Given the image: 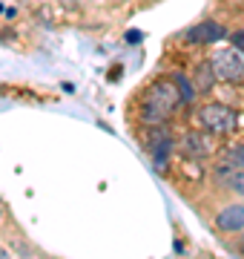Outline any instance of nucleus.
Masks as SVG:
<instances>
[{
	"label": "nucleus",
	"instance_id": "obj_1",
	"mask_svg": "<svg viewBox=\"0 0 244 259\" xmlns=\"http://www.w3.org/2000/svg\"><path fill=\"white\" fill-rule=\"evenodd\" d=\"M178 104H184V95H181L175 78L172 81H158V83H152L147 90V95H144L141 115L150 127H158V124H164L172 112L178 110Z\"/></svg>",
	"mask_w": 244,
	"mask_h": 259
},
{
	"label": "nucleus",
	"instance_id": "obj_2",
	"mask_svg": "<svg viewBox=\"0 0 244 259\" xmlns=\"http://www.w3.org/2000/svg\"><path fill=\"white\" fill-rule=\"evenodd\" d=\"M198 124L204 130H210V133H216V136H224V133H230L235 127V112L230 107H224V104H207L198 112Z\"/></svg>",
	"mask_w": 244,
	"mask_h": 259
},
{
	"label": "nucleus",
	"instance_id": "obj_3",
	"mask_svg": "<svg viewBox=\"0 0 244 259\" xmlns=\"http://www.w3.org/2000/svg\"><path fill=\"white\" fill-rule=\"evenodd\" d=\"M213 69L221 81H241L244 78V55L241 49H221L213 55Z\"/></svg>",
	"mask_w": 244,
	"mask_h": 259
},
{
	"label": "nucleus",
	"instance_id": "obj_4",
	"mask_svg": "<svg viewBox=\"0 0 244 259\" xmlns=\"http://www.w3.org/2000/svg\"><path fill=\"white\" fill-rule=\"evenodd\" d=\"M221 37H224V29L218 23H213V20L198 23V26H193L187 32V40H193V44H213V40H221Z\"/></svg>",
	"mask_w": 244,
	"mask_h": 259
},
{
	"label": "nucleus",
	"instance_id": "obj_5",
	"mask_svg": "<svg viewBox=\"0 0 244 259\" xmlns=\"http://www.w3.org/2000/svg\"><path fill=\"white\" fill-rule=\"evenodd\" d=\"M216 225L221 231H244V204H230L218 213Z\"/></svg>",
	"mask_w": 244,
	"mask_h": 259
},
{
	"label": "nucleus",
	"instance_id": "obj_6",
	"mask_svg": "<svg viewBox=\"0 0 244 259\" xmlns=\"http://www.w3.org/2000/svg\"><path fill=\"white\" fill-rule=\"evenodd\" d=\"M198 93H210L213 83H216V69H213V61H201L196 66V78H193Z\"/></svg>",
	"mask_w": 244,
	"mask_h": 259
},
{
	"label": "nucleus",
	"instance_id": "obj_7",
	"mask_svg": "<svg viewBox=\"0 0 244 259\" xmlns=\"http://www.w3.org/2000/svg\"><path fill=\"white\" fill-rule=\"evenodd\" d=\"M227 170H230V167H221V170H218V179H221L233 193L244 196V170H233V173H227Z\"/></svg>",
	"mask_w": 244,
	"mask_h": 259
},
{
	"label": "nucleus",
	"instance_id": "obj_8",
	"mask_svg": "<svg viewBox=\"0 0 244 259\" xmlns=\"http://www.w3.org/2000/svg\"><path fill=\"white\" fill-rule=\"evenodd\" d=\"M184 147H187L190 156H204V153H207V141L201 139V136H196V133H193V136H187V139H184Z\"/></svg>",
	"mask_w": 244,
	"mask_h": 259
},
{
	"label": "nucleus",
	"instance_id": "obj_9",
	"mask_svg": "<svg viewBox=\"0 0 244 259\" xmlns=\"http://www.w3.org/2000/svg\"><path fill=\"white\" fill-rule=\"evenodd\" d=\"M172 78H175V83H178L181 95H184V104H190L193 98H196V87H190V81L184 78V75H172Z\"/></svg>",
	"mask_w": 244,
	"mask_h": 259
},
{
	"label": "nucleus",
	"instance_id": "obj_10",
	"mask_svg": "<svg viewBox=\"0 0 244 259\" xmlns=\"http://www.w3.org/2000/svg\"><path fill=\"white\" fill-rule=\"evenodd\" d=\"M227 161L230 164H238L244 170V144H235V147H230V153H227Z\"/></svg>",
	"mask_w": 244,
	"mask_h": 259
},
{
	"label": "nucleus",
	"instance_id": "obj_11",
	"mask_svg": "<svg viewBox=\"0 0 244 259\" xmlns=\"http://www.w3.org/2000/svg\"><path fill=\"white\" fill-rule=\"evenodd\" d=\"M233 47H235V49H241V52H244V29L233 32Z\"/></svg>",
	"mask_w": 244,
	"mask_h": 259
},
{
	"label": "nucleus",
	"instance_id": "obj_12",
	"mask_svg": "<svg viewBox=\"0 0 244 259\" xmlns=\"http://www.w3.org/2000/svg\"><path fill=\"white\" fill-rule=\"evenodd\" d=\"M0 259H9V253H6L3 248H0Z\"/></svg>",
	"mask_w": 244,
	"mask_h": 259
},
{
	"label": "nucleus",
	"instance_id": "obj_13",
	"mask_svg": "<svg viewBox=\"0 0 244 259\" xmlns=\"http://www.w3.org/2000/svg\"><path fill=\"white\" fill-rule=\"evenodd\" d=\"M241 253H244V239H241Z\"/></svg>",
	"mask_w": 244,
	"mask_h": 259
}]
</instances>
